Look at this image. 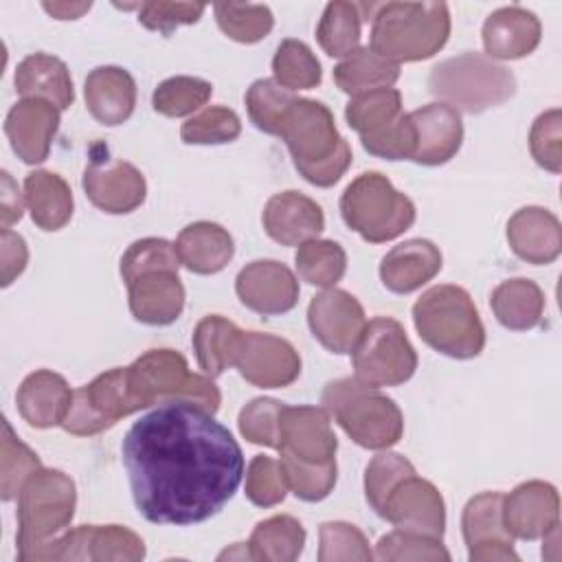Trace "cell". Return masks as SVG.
Wrapping results in <instances>:
<instances>
[{
	"label": "cell",
	"mask_w": 562,
	"mask_h": 562,
	"mask_svg": "<svg viewBox=\"0 0 562 562\" xmlns=\"http://www.w3.org/2000/svg\"><path fill=\"white\" fill-rule=\"evenodd\" d=\"M246 544L252 560L292 562L303 551L305 529L292 516H285V514L272 516L257 522Z\"/></svg>",
	"instance_id": "cell-36"
},
{
	"label": "cell",
	"mask_w": 562,
	"mask_h": 562,
	"mask_svg": "<svg viewBox=\"0 0 562 562\" xmlns=\"http://www.w3.org/2000/svg\"><path fill=\"white\" fill-rule=\"evenodd\" d=\"M134 505L156 525H195L215 516L244 479V454L213 413L167 402L130 426L121 443Z\"/></svg>",
	"instance_id": "cell-1"
},
{
	"label": "cell",
	"mask_w": 562,
	"mask_h": 562,
	"mask_svg": "<svg viewBox=\"0 0 562 562\" xmlns=\"http://www.w3.org/2000/svg\"><path fill=\"white\" fill-rule=\"evenodd\" d=\"M241 329L220 314L204 316L193 331V351L200 369L215 378L233 367Z\"/></svg>",
	"instance_id": "cell-35"
},
{
	"label": "cell",
	"mask_w": 562,
	"mask_h": 562,
	"mask_svg": "<svg viewBox=\"0 0 562 562\" xmlns=\"http://www.w3.org/2000/svg\"><path fill=\"white\" fill-rule=\"evenodd\" d=\"M507 241L527 263H551L562 250L560 220L542 206H522L507 222Z\"/></svg>",
	"instance_id": "cell-25"
},
{
	"label": "cell",
	"mask_w": 562,
	"mask_h": 562,
	"mask_svg": "<svg viewBox=\"0 0 562 562\" xmlns=\"http://www.w3.org/2000/svg\"><path fill=\"white\" fill-rule=\"evenodd\" d=\"M503 525L512 538L536 540L560 525V496L551 483L527 481L503 496Z\"/></svg>",
	"instance_id": "cell-20"
},
{
	"label": "cell",
	"mask_w": 562,
	"mask_h": 562,
	"mask_svg": "<svg viewBox=\"0 0 562 562\" xmlns=\"http://www.w3.org/2000/svg\"><path fill=\"white\" fill-rule=\"evenodd\" d=\"M307 323L314 338L331 353H349L358 342L367 318L360 301L338 288H325L310 301Z\"/></svg>",
	"instance_id": "cell-16"
},
{
	"label": "cell",
	"mask_w": 562,
	"mask_h": 562,
	"mask_svg": "<svg viewBox=\"0 0 562 562\" xmlns=\"http://www.w3.org/2000/svg\"><path fill=\"white\" fill-rule=\"evenodd\" d=\"M200 2H143L138 4V22L162 35H171L182 24H193L204 13Z\"/></svg>",
	"instance_id": "cell-53"
},
{
	"label": "cell",
	"mask_w": 562,
	"mask_h": 562,
	"mask_svg": "<svg viewBox=\"0 0 562 562\" xmlns=\"http://www.w3.org/2000/svg\"><path fill=\"white\" fill-rule=\"evenodd\" d=\"M42 7H44V11H48L57 20H77L86 11H90L92 4L90 2H79V4H75V2H44Z\"/></svg>",
	"instance_id": "cell-56"
},
{
	"label": "cell",
	"mask_w": 562,
	"mask_h": 562,
	"mask_svg": "<svg viewBox=\"0 0 562 562\" xmlns=\"http://www.w3.org/2000/svg\"><path fill=\"white\" fill-rule=\"evenodd\" d=\"M540 33L536 13L518 4L501 7L483 24V46L490 59H518L536 50Z\"/></svg>",
	"instance_id": "cell-26"
},
{
	"label": "cell",
	"mask_w": 562,
	"mask_h": 562,
	"mask_svg": "<svg viewBox=\"0 0 562 562\" xmlns=\"http://www.w3.org/2000/svg\"><path fill=\"white\" fill-rule=\"evenodd\" d=\"M279 463L283 468L288 490H292L301 501H307V503L323 501L325 496H329V492L336 485V461L307 463V461H299L294 457L281 454Z\"/></svg>",
	"instance_id": "cell-44"
},
{
	"label": "cell",
	"mask_w": 562,
	"mask_h": 562,
	"mask_svg": "<svg viewBox=\"0 0 562 562\" xmlns=\"http://www.w3.org/2000/svg\"><path fill=\"white\" fill-rule=\"evenodd\" d=\"M15 402L24 422L35 428H50L66 419L72 391L59 373L40 369L22 380Z\"/></svg>",
	"instance_id": "cell-29"
},
{
	"label": "cell",
	"mask_w": 562,
	"mask_h": 562,
	"mask_svg": "<svg viewBox=\"0 0 562 562\" xmlns=\"http://www.w3.org/2000/svg\"><path fill=\"white\" fill-rule=\"evenodd\" d=\"M318 560L321 562H340V560H360L367 562L373 558L364 533L349 522H323L318 529Z\"/></svg>",
	"instance_id": "cell-47"
},
{
	"label": "cell",
	"mask_w": 562,
	"mask_h": 562,
	"mask_svg": "<svg viewBox=\"0 0 562 562\" xmlns=\"http://www.w3.org/2000/svg\"><path fill=\"white\" fill-rule=\"evenodd\" d=\"M380 516L386 518L397 529L424 533L439 540L443 538V498L439 490L430 481L419 479L417 472L404 476L393 485V490L384 498Z\"/></svg>",
	"instance_id": "cell-13"
},
{
	"label": "cell",
	"mask_w": 562,
	"mask_h": 562,
	"mask_svg": "<svg viewBox=\"0 0 562 562\" xmlns=\"http://www.w3.org/2000/svg\"><path fill=\"white\" fill-rule=\"evenodd\" d=\"M294 261L299 277L316 288H334L347 270V255L342 246L331 239H310L301 244Z\"/></svg>",
	"instance_id": "cell-38"
},
{
	"label": "cell",
	"mask_w": 562,
	"mask_h": 562,
	"mask_svg": "<svg viewBox=\"0 0 562 562\" xmlns=\"http://www.w3.org/2000/svg\"><path fill=\"white\" fill-rule=\"evenodd\" d=\"M428 90L457 112L479 114L512 99L516 79L487 55L463 53L439 61L430 70Z\"/></svg>",
	"instance_id": "cell-8"
},
{
	"label": "cell",
	"mask_w": 562,
	"mask_h": 562,
	"mask_svg": "<svg viewBox=\"0 0 562 562\" xmlns=\"http://www.w3.org/2000/svg\"><path fill=\"white\" fill-rule=\"evenodd\" d=\"M415 125V151L411 160L419 165H443L461 147V114L446 103H428L408 114Z\"/></svg>",
	"instance_id": "cell-23"
},
{
	"label": "cell",
	"mask_w": 562,
	"mask_h": 562,
	"mask_svg": "<svg viewBox=\"0 0 562 562\" xmlns=\"http://www.w3.org/2000/svg\"><path fill=\"white\" fill-rule=\"evenodd\" d=\"M220 29L235 42L255 44L263 40L274 24L272 11L266 4H233L220 2L213 7Z\"/></svg>",
	"instance_id": "cell-42"
},
{
	"label": "cell",
	"mask_w": 562,
	"mask_h": 562,
	"mask_svg": "<svg viewBox=\"0 0 562 562\" xmlns=\"http://www.w3.org/2000/svg\"><path fill=\"white\" fill-rule=\"evenodd\" d=\"M180 259L176 246L162 237H145L134 241L121 257V277L125 283L151 270H178Z\"/></svg>",
	"instance_id": "cell-46"
},
{
	"label": "cell",
	"mask_w": 562,
	"mask_h": 562,
	"mask_svg": "<svg viewBox=\"0 0 562 562\" xmlns=\"http://www.w3.org/2000/svg\"><path fill=\"white\" fill-rule=\"evenodd\" d=\"M173 246L180 263L195 274H215L224 270L235 255L233 237L215 222H193L184 226Z\"/></svg>",
	"instance_id": "cell-30"
},
{
	"label": "cell",
	"mask_w": 562,
	"mask_h": 562,
	"mask_svg": "<svg viewBox=\"0 0 562 562\" xmlns=\"http://www.w3.org/2000/svg\"><path fill=\"white\" fill-rule=\"evenodd\" d=\"M83 191L88 200L112 215L132 213L143 204L147 184L143 173L125 160L108 156H92L90 165L83 171Z\"/></svg>",
	"instance_id": "cell-15"
},
{
	"label": "cell",
	"mask_w": 562,
	"mask_h": 562,
	"mask_svg": "<svg viewBox=\"0 0 562 562\" xmlns=\"http://www.w3.org/2000/svg\"><path fill=\"white\" fill-rule=\"evenodd\" d=\"M283 404L270 397H257L248 402L239 413V432L257 446H279V413Z\"/></svg>",
	"instance_id": "cell-52"
},
{
	"label": "cell",
	"mask_w": 562,
	"mask_h": 562,
	"mask_svg": "<svg viewBox=\"0 0 562 562\" xmlns=\"http://www.w3.org/2000/svg\"><path fill=\"white\" fill-rule=\"evenodd\" d=\"M235 292L248 310L263 316H277L296 305L299 281L285 263L259 259L239 270Z\"/></svg>",
	"instance_id": "cell-18"
},
{
	"label": "cell",
	"mask_w": 562,
	"mask_h": 562,
	"mask_svg": "<svg viewBox=\"0 0 562 562\" xmlns=\"http://www.w3.org/2000/svg\"><path fill=\"white\" fill-rule=\"evenodd\" d=\"M345 224L364 241L382 244L400 237L415 222V204L378 171L360 173L340 198Z\"/></svg>",
	"instance_id": "cell-9"
},
{
	"label": "cell",
	"mask_w": 562,
	"mask_h": 562,
	"mask_svg": "<svg viewBox=\"0 0 562 562\" xmlns=\"http://www.w3.org/2000/svg\"><path fill=\"white\" fill-rule=\"evenodd\" d=\"M0 261H2V285H11L15 277H20L26 268V261H29V248H26V241L9 231V228H2V235H0Z\"/></svg>",
	"instance_id": "cell-54"
},
{
	"label": "cell",
	"mask_w": 562,
	"mask_h": 562,
	"mask_svg": "<svg viewBox=\"0 0 562 562\" xmlns=\"http://www.w3.org/2000/svg\"><path fill=\"white\" fill-rule=\"evenodd\" d=\"M378 560H450V553L439 538L415 531L395 529L382 536L375 544Z\"/></svg>",
	"instance_id": "cell-49"
},
{
	"label": "cell",
	"mask_w": 562,
	"mask_h": 562,
	"mask_svg": "<svg viewBox=\"0 0 562 562\" xmlns=\"http://www.w3.org/2000/svg\"><path fill=\"white\" fill-rule=\"evenodd\" d=\"M400 79V64L378 55L375 50L358 48L334 68L336 86L347 94H364L380 88H391Z\"/></svg>",
	"instance_id": "cell-34"
},
{
	"label": "cell",
	"mask_w": 562,
	"mask_h": 562,
	"mask_svg": "<svg viewBox=\"0 0 562 562\" xmlns=\"http://www.w3.org/2000/svg\"><path fill=\"white\" fill-rule=\"evenodd\" d=\"M239 116L222 105H211L200 114L191 116L180 127V138L187 145H222L239 136Z\"/></svg>",
	"instance_id": "cell-45"
},
{
	"label": "cell",
	"mask_w": 562,
	"mask_h": 562,
	"mask_svg": "<svg viewBox=\"0 0 562 562\" xmlns=\"http://www.w3.org/2000/svg\"><path fill=\"white\" fill-rule=\"evenodd\" d=\"M371 20L369 48L395 64L432 57L450 35V11L443 2H386Z\"/></svg>",
	"instance_id": "cell-4"
},
{
	"label": "cell",
	"mask_w": 562,
	"mask_h": 562,
	"mask_svg": "<svg viewBox=\"0 0 562 562\" xmlns=\"http://www.w3.org/2000/svg\"><path fill=\"white\" fill-rule=\"evenodd\" d=\"M266 233L281 246H301L316 239L325 228L323 209L299 191H281L272 195L261 215Z\"/></svg>",
	"instance_id": "cell-22"
},
{
	"label": "cell",
	"mask_w": 562,
	"mask_h": 562,
	"mask_svg": "<svg viewBox=\"0 0 562 562\" xmlns=\"http://www.w3.org/2000/svg\"><path fill=\"white\" fill-rule=\"evenodd\" d=\"M127 382L140 408L167 402H191L215 413L222 395L209 375L191 373L182 353L173 349H149L127 367Z\"/></svg>",
	"instance_id": "cell-7"
},
{
	"label": "cell",
	"mask_w": 562,
	"mask_h": 562,
	"mask_svg": "<svg viewBox=\"0 0 562 562\" xmlns=\"http://www.w3.org/2000/svg\"><path fill=\"white\" fill-rule=\"evenodd\" d=\"M274 81L288 90H310L321 83V64L307 44L283 40L272 57Z\"/></svg>",
	"instance_id": "cell-39"
},
{
	"label": "cell",
	"mask_w": 562,
	"mask_h": 562,
	"mask_svg": "<svg viewBox=\"0 0 562 562\" xmlns=\"http://www.w3.org/2000/svg\"><path fill=\"white\" fill-rule=\"evenodd\" d=\"M323 408L362 448L384 450L400 441L404 417L397 404L358 378H340L325 386Z\"/></svg>",
	"instance_id": "cell-6"
},
{
	"label": "cell",
	"mask_w": 562,
	"mask_h": 562,
	"mask_svg": "<svg viewBox=\"0 0 562 562\" xmlns=\"http://www.w3.org/2000/svg\"><path fill=\"white\" fill-rule=\"evenodd\" d=\"M83 97L88 112L101 125L114 127L132 116L136 105V83L125 68L99 66L86 77Z\"/></svg>",
	"instance_id": "cell-27"
},
{
	"label": "cell",
	"mask_w": 562,
	"mask_h": 562,
	"mask_svg": "<svg viewBox=\"0 0 562 562\" xmlns=\"http://www.w3.org/2000/svg\"><path fill=\"white\" fill-rule=\"evenodd\" d=\"M15 90L26 99H44L57 110H66L75 101L68 66L46 53H33L18 64Z\"/></svg>",
	"instance_id": "cell-31"
},
{
	"label": "cell",
	"mask_w": 562,
	"mask_h": 562,
	"mask_svg": "<svg viewBox=\"0 0 562 562\" xmlns=\"http://www.w3.org/2000/svg\"><path fill=\"white\" fill-rule=\"evenodd\" d=\"M296 94L274 79H257L246 92V110L257 130L277 136L279 121Z\"/></svg>",
	"instance_id": "cell-43"
},
{
	"label": "cell",
	"mask_w": 562,
	"mask_h": 562,
	"mask_svg": "<svg viewBox=\"0 0 562 562\" xmlns=\"http://www.w3.org/2000/svg\"><path fill=\"white\" fill-rule=\"evenodd\" d=\"M360 7L353 2H329L316 26V40L329 57H349L360 48Z\"/></svg>",
	"instance_id": "cell-37"
},
{
	"label": "cell",
	"mask_w": 562,
	"mask_h": 562,
	"mask_svg": "<svg viewBox=\"0 0 562 562\" xmlns=\"http://www.w3.org/2000/svg\"><path fill=\"white\" fill-rule=\"evenodd\" d=\"M233 367L255 386L281 389L299 378L301 358L296 349L279 336L241 331Z\"/></svg>",
	"instance_id": "cell-12"
},
{
	"label": "cell",
	"mask_w": 562,
	"mask_h": 562,
	"mask_svg": "<svg viewBox=\"0 0 562 562\" xmlns=\"http://www.w3.org/2000/svg\"><path fill=\"white\" fill-rule=\"evenodd\" d=\"M529 149L533 160L551 171L560 173L562 169V114L558 108L542 112L529 132Z\"/></svg>",
	"instance_id": "cell-51"
},
{
	"label": "cell",
	"mask_w": 562,
	"mask_h": 562,
	"mask_svg": "<svg viewBox=\"0 0 562 562\" xmlns=\"http://www.w3.org/2000/svg\"><path fill=\"white\" fill-rule=\"evenodd\" d=\"M145 558L140 536L121 525H81L55 542V560L138 562Z\"/></svg>",
	"instance_id": "cell-19"
},
{
	"label": "cell",
	"mask_w": 562,
	"mask_h": 562,
	"mask_svg": "<svg viewBox=\"0 0 562 562\" xmlns=\"http://www.w3.org/2000/svg\"><path fill=\"white\" fill-rule=\"evenodd\" d=\"M75 483L61 470L40 468L18 496V558L55 560V542L75 516Z\"/></svg>",
	"instance_id": "cell-3"
},
{
	"label": "cell",
	"mask_w": 562,
	"mask_h": 562,
	"mask_svg": "<svg viewBox=\"0 0 562 562\" xmlns=\"http://www.w3.org/2000/svg\"><path fill=\"white\" fill-rule=\"evenodd\" d=\"M413 472V463L397 452H380L369 461L364 470V496L378 516L393 485Z\"/></svg>",
	"instance_id": "cell-48"
},
{
	"label": "cell",
	"mask_w": 562,
	"mask_h": 562,
	"mask_svg": "<svg viewBox=\"0 0 562 562\" xmlns=\"http://www.w3.org/2000/svg\"><path fill=\"white\" fill-rule=\"evenodd\" d=\"M461 529L472 562H518L514 538L503 525V494L483 492L472 496L463 509Z\"/></svg>",
	"instance_id": "cell-17"
},
{
	"label": "cell",
	"mask_w": 562,
	"mask_h": 562,
	"mask_svg": "<svg viewBox=\"0 0 562 562\" xmlns=\"http://www.w3.org/2000/svg\"><path fill=\"white\" fill-rule=\"evenodd\" d=\"M57 127L59 110L44 99L18 101L4 121V134L11 149L29 165H37L48 158Z\"/></svg>",
	"instance_id": "cell-21"
},
{
	"label": "cell",
	"mask_w": 562,
	"mask_h": 562,
	"mask_svg": "<svg viewBox=\"0 0 562 562\" xmlns=\"http://www.w3.org/2000/svg\"><path fill=\"white\" fill-rule=\"evenodd\" d=\"M413 323L435 351L468 360L483 351L485 329L470 294L459 285H435L413 305Z\"/></svg>",
	"instance_id": "cell-5"
},
{
	"label": "cell",
	"mask_w": 562,
	"mask_h": 562,
	"mask_svg": "<svg viewBox=\"0 0 562 562\" xmlns=\"http://www.w3.org/2000/svg\"><path fill=\"white\" fill-rule=\"evenodd\" d=\"M213 94V86L198 77H169L165 79L151 97V105L156 112L178 119L200 110Z\"/></svg>",
	"instance_id": "cell-41"
},
{
	"label": "cell",
	"mask_w": 562,
	"mask_h": 562,
	"mask_svg": "<svg viewBox=\"0 0 562 562\" xmlns=\"http://www.w3.org/2000/svg\"><path fill=\"white\" fill-rule=\"evenodd\" d=\"M356 378L369 386H397L417 369V353L404 327L389 316L369 321L351 349Z\"/></svg>",
	"instance_id": "cell-11"
},
{
	"label": "cell",
	"mask_w": 562,
	"mask_h": 562,
	"mask_svg": "<svg viewBox=\"0 0 562 562\" xmlns=\"http://www.w3.org/2000/svg\"><path fill=\"white\" fill-rule=\"evenodd\" d=\"M441 270V252L428 239H408L393 246L380 261V279L386 290L408 294L428 283Z\"/></svg>",
	"instance_id": "cell-28"
},
{
	"label": "cell",
	"mask_w": 562,
	"mask_h": 562,
	"mask_svg": "<svg viewBox=\"0 0 562 562\" xmlns=\"http://www.w3.org/2000/svg\"><path fill=\"white\" fill-rule=\"evenodd\" d=\"M281 454L307 463L336 461L338 439L329 424V413L318 406H285L279 413Z\"/></svg>",
	"instance_id": "cell-14"
},
{
	"label": "cell",
	"mask_w": 562,
	"mask_h": 562,
	"mask_svg": "<svg viewBox=\"0 0 562 562\" xmlns=\"http://www.w3.org/2000/svg\"><path fill=\"white\" fill-rule=\"evenodd\" d=\"M288 494V481L279 461L257 454L246 470V496L259 507H272Z\"/></svg>",
	"instance_id": "cell-50"
},
{
	"label": "cell",
	"mask_w": 562,
	"mask_h": 562,
	"mask_svg": "<svg viewBox=\"0 0 562 562\" xmlns=\"http://www.w3.org/2000/svg\"><path fill=\"white\" fill-rule=\"evenodd\" d=\"M345 119L360 134L362 147L386 160H404L415 151V125L402 112V94L395 88H380L353 97Z\"/></svg>",
	"instance_id": "cell-10"
},
{
	"label": "cell",
	"mask_w": 562,
	"mask_h": 562,
	"mask_svg": "<svg viewBox=\"0 0 562 562\" xmlns=\"http://www.w3.org/2000/svg\"><path fill=\"white\" fill-rule=\"evenodd\" d=\"M24 211V200L22 193L11 178L9 171H2V193H0V224L2 228H9L13 222L22 217Z\"/></svg>",
	"instance_id": "cell-55"
},
{
	"label": "cell",
	"mask_w": 562,
	"mask_h": 562,
	"mask_svg": "<svg viewBox=\"0 0 562 562\" xmlns=\"http://www.w3.org/2000/svg\"><path fill=\"white\" fill-rule=\"evenodd\" d=\"M24 202L42 231H59L72 215L68 182L53 171H31L24 178Z\"/></svg>",
	"instance_id": "cell-32"
},
{
	"label": "cell",
	"mask_w": 562,
	"mask_h": 562,
	"mask_svg": "<svg viewBox=\"0 0 562 562\" xmlns=\"http://www.w3.org/2000/svg\"><path fill=\"white\" fill-rule=\"evenodd\" d=\"M490 305L503 327L527 331L542 321L544 294L531 279H509L494 288Z\"/></svg>",
	"instance_id": "cell-33"
},
{
	"label": "cell",
	"mask_w": 562,
	"mask_h": 562,
	"mask_svg": "<svg viewBox=\"0 0 562 562\" xmlns=\"http://www.w3.org/2000/svg\"><path fill=\"white\" fill-rule=\"evenodd\" d=\"M127 285L130 312L145 325H169L184 307V285L178 270H151Z\"/></svg>",
	"instance_id": "cell-24"
},
{
	"label": "cell",
	"mask_w": 562,
	"mask_h": 562,
	"mask_svg": "<svg viewBox=\"0 0 562 562\" xmlns=\"http://www.w3.org/2000/svg\"><path fill=\"white\" fill-rule=\"evenodd\" d=\"M296 171L316 187H331L351 165V147L338 134L334 114L314 99L296 97L279 121Z\"/></svg>",
	"instance_id": "cell-2"
},
{
	"label": "cell",
	"mask_w": 562,
	"mask_h": 562,
	"mask_svg": "<svg viewBox=\"0 0 562 562\" xmlns=\"http://www.w3.org/2000/svg\"><path fill=\"white\" fill-rule=\"evenodd\" d=\"M42 468L37 454L24 446L11 430V424L2 419V443H0V496L2 501L18 498L24 483L33 472Z\"/></svg>",
	"instance_id": "cell-40"
}]
</instances>
